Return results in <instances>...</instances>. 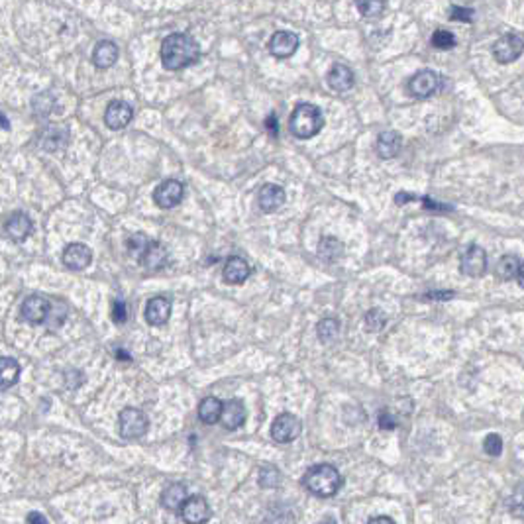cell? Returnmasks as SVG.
<instances>
[{
    "instance_id": "obj_16",
    "label": "cell",
    "mask_w": 524,
    "mask_h": 524,
    "mask_svg": "<svg viewBox=\"0 0 524 524\" xmlns=\"http://www.w3.org/2000/svg\"><path fill=\"white\" fill-rule=\"evenodd\" d=\"M4 230H6V234H8L10 240H14V242L20 244V242H26L28 238L32 236L34 224H32V219L28 216L26 212H14V214H10L8 220H6Z\"/></svg>"
},
{
    "instance_id": "obj_1",
    "label": "cell",
    "mask_w": 524,
    "mask_h": 524,
    "mask_svg": "<svg viewBox=\"0 0 524 524\" xmlns=\"http://www.w3.org/2000/svg\"><path fill=\"white\" fill-rule=\"evenodd\" d=\"M159 57L167 71H181L201 59V45L189 34H171L161 42Z\"/></svg>"
},
{
    "instance_id": "obj_32",
    "label": "cell",
    "mask_w": 524,
    "mask_h": 524,
    "mask_svg": "<svg viewBox=\"0 0 524 524\" xmlns=\"http://www.w3.org/2000/svg\"><path fill=\"white\" fill-rule=\"evenodd\" d=\"M260 485L265 489H273V487H279L281 485V472L275 465H265L260 472Z\"/></svg>"
},
{
    "instance_id": "obj_21",
    "label": "cell",
    "mask_w": 524,
    "mask_h": 524,
    "mask_svg": "<svg viewBox=\"0 0 524 524\" xmlns=\"http://www.w3.org/2000/svg\"><path fill=\"white\" fill-rule=\"evenodd\" d=\"M377 156L383 159H393L399 156V151L402 149V138L399 132L395 130H385L377 136L375 141Z\"/></svg>"
},
{
    "instance_id": "obj_38",
    "label": "cell",
    "mask_w": 524,
    "mask_h": 524,
    "mask_svg": "<svg viewBox=\"0 0 524 524\" xmlns=\"http://www.w3.org/2000/svg\"><path fill=\"white\" fill-rule=\"evenodd\" d=\"M110 316H112L114 324L128 322V306L120 298H114L112 306H110Z\"/></svg>"
},
{
    "instance_id": "obj_20",
    "label": "cell",
    "mask_w": 524,
    "mask_h": 524,
    "mask_svg": "<svg viewBox=\"0 0 524 524\" xmlns=\"http://www.w3.org/2000/svg\"><path fill=\"white\" fill-rule=\"evenodd\" d=\"M171 316V301L165 297L149 298L146 305V322L149 326H163Z\"/></svg>"
},
{
    "instance_id": "obj_37",
    "label": "cell",
    "mask_w": 524,
    "mask_h": 524,
    "mask_svg": "<svg viewBox=\"0 0 524 524\" xmlns=\"http://www.w3.org/2000/svg\"><path fill=\"white\" fill-rule=\"evenodd\" d=\"M483 450H485V454L493 455V458L501 455L503 454V438L499 434H487L483 440Z\"/></svg>"
},
{
    "instance_id": "obj_26",
    "label": "cell",
    "mask_w": 524,
    "mask_h": 524,
    "mask_svg": "<svg viewBox=\"0 0 524 524\" xmlns=\"http://www.w3.org/2000/svg\"><path fill=\"white\" fill-rule=\"evenodd\" d=\"M222 407H224V402H220V399L216 397H206V399H202L201 404H199V419L204 424H216L220 420V414H222Z\"/></svg>"
},
{
    "instance_id": "obj_39",
    "label": "cell",
    "mask_w": 524,
    "mask_h": 524,
    "mask_svg": "<svg viewBox=\"0 0 524 524\" xmlns=\"http://www.w3.org/2000/svg\"><path fill=\"white\" fill-rule=\"evenodd\" d=\"M473 16H475V10L472 8H462V6H452L450 8V20H454V22L470 24V22H473Z\"/></svg>"
},
{
    "instance_id": "obj_4",
    "label": "cell",
    "mask_w": 524,
    "mask_h": 524,
    "mask_svg": "<svg viewBox=\"0 0 524 524\" xmlns=\"http://www.w3.org/2000/svg\"><path fill=\"white\" fill-rule=\"evenodd\" d=\"M442 88H444L442 75H438L436 71L432 69H422L419 73H414L409 79V83H407V91L414 98H430V96L440 93Z\"/></svg>"
},
{
    "instance_id": "obj_17",
    "label": "cell",
    "mask_w": 524,
    "mask_h": 524,
    "mask_svg": "<svg viewBox=\"0 0 524 524\" xmlns=\"http://www.w3.org/2000/svg\"><path fill=\"white\" fill-rule=\"evenodd\" d=\"M285 199H287V194H285L283 187H279V185L273 183L263 185L262 189H260V192H257V204H260V209H262L263 212H267V214L277 212V210L285 204Z\"/></svg>"
},
{
    "instance_id": "obj_11",
    "label": "cell",
    "mask_w": 524,
    "mask_h": 524,
    "mask_svg": "<svg viewBox=\"0 0 524 524\" xmlns=\"http://www.w3.org/2000/svg\"><path fill=\"white\" fill-rule=\"evenodd\" d=\"M460 269L467 277H481V275H485V271H487V254H485V250L477 244L470 245L463 252Z\"/></svg>"
},
{
    "instance_id": "obj_41",
    "label": "cell",
    "mask_w": 524,
    "mask_h": 524,
    "mask_svg": "<svg viewBox=\"0 0 524 524\" xmlns=\"http://www.w3.org/2000/svg\"><path fill=\"white\" fill-rule=\"evenodd\" d=\"M420 202H424V209L426 210H436V212H448L452 210V206H446V204H440V202H434L429 197H420Z\"/></svg>"
},
{
    "instance_id": "obj_36",
    "label": "cell",
    "mask_w": 524,
    "mask_h": 524,
    "mask_svg": "<svg viewBox=\"0 0 524 524\" xmlns=\"http://www.w3.org/2000/svg\"><path fill=\"white\" fill-rule=\"evenodd\" d=\"M385 315L379 310V308H373V310H369L366 315V328L367 332H379L381 328L385 326Z\"/></svg>"
},
{
    "instance_id": "obj_15",
    "label": "cell",
    "mask_w": 524,
    "mask_h": 524,
    "mask_svg": "<svg viewBox=\"0 0 524 524\" xmlns=\"http://www.w3.org/2000/svg\"><path fill=\"white\" fill-rule=\"evenodd\" d=\"M132 118H134V110L124 100H112L110 105L106 106L105 124L110 130H122L132 122Z\"/></svg>"
},
{
    "instance_id": "obj_2",
    "label": "cell",
    "mask_w": 524,
    "mask_h": 524,
    "mask_svg": "<svg viewBox=\"0 0 524 524\" xmlns=\"http://www.w3.org/2000/svg\"><path fill=\"white\" fill-rule=\"evenodd\" d=\"M303 485L308 489V493H313L316 497L326 499L334 497V495L342 489L344 479H342L340 472H338L334 465L320 463V465H315V467H310V470L305 473Z\"/></svg>"
},
{
    "instance_id": "obj_22",
    "label": "cell",
    "mask_w": 524,
    "mask_h": 524,
    "mask_svg": "<svg viewBox=\"0 0 524 524\" xmlns=\"http://www.w3.org/2000/svg\"><path fill=\"white\" fill-rule=\"evenodd\" d=\"M326 83H328V87L336 91V93H346L349 88L354 87V73L349 69L348 65H344V63H336L330 67L328 71V75H326Z\"/></svg>"
},
{
    "instance_id": "obj_48",
    "label": "cell",
    "mask_w": 524,
    "mask_h": 524,
    "mask_svg": "<svg viewBox=\"0 0 524 524\" xmlns=\"http://www.w3.org/2000/svg\"><path fill=\"white\" fill-rule=\"evenodd\" d=\"M516 281H518V285L524 289V263L520 265V269H518V275H516Z\"/></svg>"
},
{
    "instance_id": "obj_42",
    "label": "cell",
    "mask_w": 524,
    "mask_h": 524,
    "mask_svg": "<svg viewBox=\"0 0 524 524\" xmlns=\"http://www.w3.org/2000/svg\"><path fill=\"white\" fill-rule=\"evenodd\" d=\"M265 128H267V132L269 134H273V136H277L279 134V126H277V116L275 114L271 112L267 118H265Z\"/></svg>"
},
{
    "instance_id": "obj_9",
    "label": "cell",
    "mask_w": 524,
    "mask_h": 524,
    "mask_svg": "<svg viewBox=\"0 0 524 524\" xmlns=\"http://www.w3.org/2000/svg\"><path fill=\"white\" fill-rule=\"evenodd\" d=\"M181 518L185 524H206L212 516L209 501L204 497H189L181 507Z\"/></svg>"
},
{
    "instance_id": "obj_44",
    "label": "cell",
    "mask_w": 524,
    "mask_h": 524,
    "mask_svg": "<svg viewBox=\"0 0 524 524\" xmlns=\"http://www.w3.org/2000/svg\"><path fill=\"white\" fill-rule=\"evenodd\" d=\"M420 197H417V194H409V192H399L397 197H395V202L397 204H407L409 201H419Z\"/></svg>"
},
{
    "instance_id": "obj_25",
    "label": "cell",
    "mask_w": 524,
    "mask_h": 524,
    "mask_svg": "<svg viewBox=\"0 0 524 524\" xmlns=\"http://www.w3.org/2000/svg\"><path fill=\"white\" fill-rule=\"evenodd\" d=\"M118 62V47L114 42H98L93 52V63H95L98 69H108L112 67L114 63Z\"/></svg>"
},
{
    "instance_id": "obj_24",
    "label": "cell",
    "mask_w": 524,
    "mask_h": 524,
    "mask_svg": "<svg viewBox=\"0 0 524 524\" xmlns=\"http://www.w3.org/2000/svg\"><path fill=\"white\" fill-rule=\"evenodd\" d=\"M187 499H189V493L183 483H171L161 493V505L167 511H181Z\"/></svg>"
},
{
    "instance_id": "obj_12",
    "label": "cell",
    "mask_w": 524,
    "mask_h": 524,
    "mask_svg": "<svg viewBox=\"0 0 524 524\" xmlns=\"http://www.w3.org/2000/svg\"><path fill=\"white\" fill-rule=\"evenodd\" d=\"M37 144L44 151H50V153H57L62 149L67 148L69 144V130L65 126H45L44 130L40 132L37 136Z\"/></svg>"
},
{
    "instance_id": "obj_34",
    "label": "cell",
    "mask_w": 524,
    "mask_h": 524,
    "mask_svg": "<svg viewBox=\"0 0 524 524\" xmlns=\"http://www.w3.org/2000/svg\"><path fill=\"white\" fill-rule=\"evenodd\" d=\"M149 244V238L146 234H132L128 240H126V248H128V254L132 257H136V260H140L141 254H144V250L148 248Z\"/></svg>"
},
{
    "instance_id": "obj_19",
    "label": "cell",
    "mask_w": 524,
    "mask_h": 524,
    "mask_svg": "<svg viewBox=\"0 0 524 524\" xmlns=\"http://www.w3.org/2000/svg\"><path fill=\"white\" fill-rule=\"evenodd\" d=\"M252 273V267L250 263L245 262L244 257H238V255H232L228 257L226 263H224V269H222V277L226 283L230 285H242Z\"/></svg>"
},
{
    "instance_id": "obj_30",
    "label": "cell",
    "mask_w": 524,
    "mask_h": 524,
    "mask_svg": "<svg viewBox=\"0 0 524 524\" xmlns=\"http://www.w3.org/2000/svg\"><path fill=\"white\" fill-rule=\"evenodd\" d=\"M318 338L322 342H332L338 334H340V320L338 318H322L318 326H316Z\"/></svg>"
},
{
    "instance_id": "obj_28",
    "label": "cell",
    "mask_w": 524,
    "mask_h": 524,
    "mask_svg": "<svg viewBox=\"0 0 524 524\" xmlns=\"http://www.w3.org/2000/svg\"><path fill=\"white\" fill-rule=\"evenodd\" d=\"M22 367L14 358H0V389H8L20 379Z\"/></svg>"
},
{
    "instance_id": "obj_13",
    "label": "cell",
    "mask_w": 524,
    "mask_h": 524,
    "mask_svg": "<svg viewBox=\"0 0 524 524\" xmlns=\"http://www.w3.org/2000/svg\"><path fill=\"white\" fill-rule=\"evenodd\" d=\"M298 50V35L295 32L279 30L271 35L269 53L277 59H287Z\"/></svg>"
},
{
    "instance_id": "obj_49",
    "label": "cell",
    "mask_w": 524,
    "mask_h": 524,
    "mask_svg": "<svg viewBox=\"0 0 524 524\" xmlns=\"http://www.w3.org/2000/svg\"><path fill=\"white\" fill-rule=\"evenodd\" d=\"M320 524H338V523H336V518H332V516H326Z\"/></svg>"
},
{
    "instance_id": "obj_8",
    "label": "cell",
    "mask_w": 524,
    "mask_h": 524,
    "mask_svg": "<svg viewBox=\"0 0 524 524\" xmlns=\"http://www.w3.org/2000/svg\"><path fill=\"white\" fill-rule=\"evenodd\" d=\"M20 313L28 324L37 326V324H44L47 320V316L52 313V303L42 295H30V297L24 298Z\"/></svg>"
},
{
    "instance_id": "obj_14",
    "label": "cell",
    "mask_w": 524,
    "mask_h": 524,
    "mask_svg": "<svg viewBox=\"0 0 524 524\" xmlns=\"http://www.w3.org/2000/svg\"><path fill=\"white\" fill-rule=\"evenodd\" d=\"M62 262L67 269L83 271L87 269L91 262H93V252L85 244H69L63 250Z\"/></svg>"
},
{
    "instance_id": "obj_33",
    "label": "cell",
    "mask_w": 524,
    "mask_h": 524,
    "mask_svg": "<svg viewBox=\"0 0 524 524\" xmlns=\"http://www.w3.org/2000/svg\"><path fill=\"white\" fill-rule=\"evenodd\" d=\"M508 511H511V515L513 516L524 520V485H518V487L511 493V497H508Z\"/></svg>"
},
{
    "instance_id": "obj_18",
    "label": "cell",
    "mask_w": 524,
    "mask_h": 524,
    "mask_svg": "<svg viewBox=\"0 0 524 524\" xmlns=\"http://www.w3.org/2000/svg\"><path fill=\"white\" fill-rule=\"evenodd\" d=\"M169 262V254H167V248L161 242L156 240H149L148 248L144 250V254L140 257V263L149 271H159L163 269Z\"/></svg>"
},
{
    "instance_id": "obj_43",
    "label": "cell",
    "mask_w": 524,
    "mask_h": 524,
    "mask_svg": "<svg viewBox=\"0 0 524 524\" xmlns=\"http://www.w3.org/2000/svg\"><path fill=\"white\" fill-rule=\"evenodd\" d=\"M424 298H430V301H448V298H454V293H452V291H442V293H429V295H424Z\"/></svg>"
},
{
    "instance_id": "obj_27",
    "label": "cell",
    "mask_w": 524,
    "mask_h": 524,
    "mask_svg": "<svg viewBox=\"0 0 524 524\" xmlns=\"http://www.w3.org/2000/svg\"><path fill=\"white\" fill-rule=\"evenodd\" d=\"M344 255V244L338 238L324 236L318 244V257L326 263H334Z\"/></svg>"
},
{
    "instance_id": "obj_29",
    "label": "cell",
    "mask_w": 524,
    "mask_h": 524,
    "mask_svg": "<svg viewBox=\"0 0 524 524\" xmlns=\"http://www.w3.org/2000/svg\"><path fill=\"white\" fill-rule=\"evenodd\" d=\"M520 265H523V263L518 262V257H516V255H503L497 263V277L501 281L516 279Z\"/></svg>"
},
{
    "instance_id": "obj_5",
    "label": "cell",
    "mask_w": 524,
    "mask_h": 524,
    "mask_svg": "<svg viewBox=\"0 0 524 524\" xmlns=\"http://www.w3.org/2000/svg\"><path fill=\"white\" fill-rule=\"evenodd\" d=\"M118 426H120V434L126 440H138L141 438L149 429L148 417L136 409V407H126L120 417H118Z\"/></svg>"
},
{
    "instance_id": "obj_47",
    "label": "cell",
    "mask_w": 524,
    "mask_h": 524,
    "mask_svg": "<svg viewBox=\"0 0 524 524\" xmlns=\"http://www.w3.org/2000/svg\"><path fill=\"white\" fill-rule=\"evenodd\" d=\"M0 128L2 130H10V120L2 112H0Z\"/></svg>"
},
{
    "instance_id": "obj_10",
    "label": "cell",
    "mask_w": 524,
    "mask_h": 524,
    "mask_svg": "<svg viewBox=\"0 0 524 524\" xmlns=\"http://www.w3.org/2000/svg\"><path fill=\"white\" fill-rule=\"evenodd\" d=\"M185 197V187L181 181L177 179H167L163 183L159 185L156 192H153V201L158 204L159 209H173L179 202L183 201Z\"/></svg>"
},
{
    "instance_id": "obj_7",
    "label": "cell",
    "mask_w": 524,
    "mask_h": 524,
    "mask_svg": "<svg viewBox=\"0 0 524 524\" xmlns=\"http://www.w3.org/2000/svg\"><path fill=\"white\" fill-rule=\"evenodd\" d=\"M524 53V40L516 34H505L493 45V55L501 65L516 62Z\"/></svg>"
},
{
    "instance_id": "obj_3",
    "label": "cell",
    "mask_w": 524,
    "mask_h": 524,
    "mask_svg": "<svg viewBox=\"0 0 524 524\" xmlns=\"http://www.w3.org/2000/svg\"><path fill=\"white\" fill-rule=\"evenodd\" d=\"M289 128L293 132V136L298 140H310L315 138L318 132L324 128V116L320 108L310 103H301L295 106V110L291 114L289 120Z\"/></svg>"
},
{
    "instance_id": "obj_40",
    "label": "cell",
    "mask_w": 524,
    "mask_h": 524,
    "mask_svg": "<svg viewBox=\"0 0 524 524\" xmlns=\"http://www.w3.org/2000/svg\"><path fill=\"white\" fill-rule=\"evenodd\" d=\"M397 426V420L393 419V414L389 411H381L379 412V429L387 430V432H391Z\"/></svg>"
},
{
    "instance_id": "obj_6",
    "label": "cell",
    "mask_w": 524,
    "mask_h": 524,
    "mask_svg": "<svg viewBox=\"0 0 524 524\" xmlns=\"http://www.w3.org/2000/svg\"><path fill=\"white\" fill-rule=\"evenodd\" d=\"M301 430H303V424H301V420L295 414L281 412L279 417L273 420V424H271V438L277 444H289V442L297 440Z\"/></svg>"
},
{
    "instance_id": "obj_35",
    "label": "cell",
    "mask_w": 524,
    "mask_h": 524,
    "mask_svg": "<svg viewBox=\"0 0 524 524\" xmlns=\"http://www.w3.org/2000/svg\"><path fill=\"white\" fill-rule=\"evenodd\" d=\"M432 45L436 47V50H452L455 45V35L452 32H448V30H436L434 34H432Z\"/></svg>"
},
{
    "instance_id": "obj_46",
    "label": "cell",
    "mask_w": 524,
    "mask_h": 524,
    "mask_svg": "<svg viewBox=\"0 0 524 524\" xmlns=\"http://www.w3.org/2000/svg\"><path fill=\"white\" fill-rule=\"evenodd\" d=\"M367 524H397L393 518H389V516H373L371 520H367Z\"/></svg>"
},
{
    "instance_id": "obj_45",
    "label": "cell",
    "mask_w": 524,
    "mask_h": 524,
    "mask_svg": "<svg viewBox=\"0 0 524 524\" xmlns=\"http://www.w3.org/2000/svg\"><path fill=\"white\" fill-rule=\"evenodd\" d=\"M28 524H47V518L40 513H30L28 515Z\"/></svg>"
},
{
    "instance_id": "obj_23",
    "label": "cell",
    "mask_w": 524,
    "mask_h": 524,
    "mask_svg": "<svg viewBox=\"0 0 524 524\" xmlns=\"http://www.w3.org/2000/svg\"><path fill=\"white\" fill-rule=\"evenodd\" d=\"M220 422L226 430H238L245 422V407L240 399H232V401L224 402L222 407V414H220Z\"/></svg>"
},
{
    "instance_id": "obj_31",
    "label": "cell",
    "mask_w": 524,
    "mask_h": 524,
    "mask_svg": "<svg viewBox=\"0 0 524 524\" xmlns=\"http://www.w3.org/2000/svg\"><path fill=\"white\" fill-rule=\"evenodd\" d=\"M356 6L361 16L377 18L387 8V0H356Z\"/></svg>"
}]
</instances>
